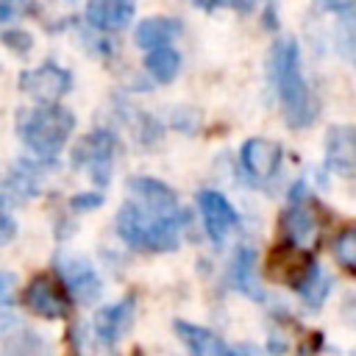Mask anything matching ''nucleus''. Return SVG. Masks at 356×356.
Segmentation results:
<instances>
[{"mask_svg":"<svg viewBox=\"0 0 356 356\" xmlns=\"http://www.w3.org/2000/svg\"><path fill=\"white\" fill-rule=\"evenodd\" d=\"M184 209L178 195L156 178L139 175L128 181V203L117 214V234L134 250L161 253L181 242Z\"/></svg>","mask_w":356,"mask_h":356,"instance_id":"1","label":"nucleus"},{"mask_svg":"<svg viewBox=\"0 0 356 356\" xmlns=\"http://www.w3.org/2000/svg\"><path fill=\"white\" fill-rule=\"evenodd\" d=\"M270 67H273L278 97H281V106H284L289 125L306 128L317 117V103H314L303 75H300L298 42L295 39H278L273 47V56H270Z\"/></svg>","mask_w":356,"mask_h":356,"instance_id":"2","label":"nucleus"},{"mask_svg":"<svg viewBox=\"0 0 356 356\" xmlns=\"http://www.w3.org/2000/svg\"><path fill=\"white\" fill-rule=\"evenodd\" d=\"M75 128L72 111H67L58 103H39L36 108H25L17 117V131L19 139L39 156V159H53L58 150L67 145L70 134Z\"/></svg>","mask_w":356,"mask_h":356,"instance_id":"3","label":"nucleus"},{"mask_svg":"<svg viewBox=\"0 0 356 356\" xmlns=\"http://www.w3.org/2000/svg\"><path fill=\"white\" fill-rule=\"evenodd\" d=\"M114 153H117V136L106 128H97L92 134H86L75 150H72V164L78 170H83L97 186H106L111 181V170H114Z\"/></svg>","mask_w":356,"mask_h":356,"instance_id":"4","label":"nucleus"},{"mask_svg":"<svg viewBox=\"0 0 356 356\" xmlns=\"http://www.w3.org/2000/svg\"><path fill=\"white\" fill-rule=\"evenodd\" d=\"M56 270H58V278L61 284L67 286V292L78 300V303H92L100 298V278L95 273V267L81 259V256H58L56 259Z\"/></svg>","mask_w":356,"mask_h":356,"instance_id":"5","label":"nucleus"},{"mask_svg":"<svg viewBox=\"0 0 356 356\" xmlns=\"http://www.w3.org/2000/svg\"><path fill=\"white\" fill-rule=\"evenodd\" d=\"M284 231L289 236V242L300 245V248H312L320 239V217L317 211L306 203V192L303 184L295 186L289 209L284 211Z\"/></svg>","mask_w":356,"mask_h":356,"instance_id":"6","label":"nucleus"},{"mask_svg":"<svg viewBox=\"0 0 356 356\" xmlns=\"http://www.w3.org/2000/svg\"><path fill=\"white\" fill-rule=\"evenodd\" d=\"M70 83H72V81H70V72L61 70V67L53 64V61H47V64H42V67L28 70V72L19 75V89H22L25 95H31L33 100H39V103H56L58 97L67 95Z\"/></svg>","mask_w":356,"mask_h":356,"instance_id":"7","label":"nucleus"},{"mask_svg":"<svg viewBox=\"0 0 356 356\" xmlns=\"http://www.w3.org/2000/svg\"><path fill=\"white\" fill-rule=\"evenodd\" d=\"M197 206H200V217L206 225V234L214 245H222V239L231 234V228L236 225V211L234 206L214 189H203L197 195Z\"/></svg>","mask_w":356,"mask_h":356,"instance_id":"8","label":"nucleus"},{"mask_svg":"<svg viewBox=\"0 0 356 356\" xmlns=\"http://www.w3.org/2000/svg\"><path fill=\"white\" fill-rule=\"evenodd\" d=\"M325 167L342 178L356 172V131L350 125H334L325 136Z\"/></svg>","mask_w":356,"mask_h":356,"instance_id":"9","label":"nucleus"},{"mask_svg":"<svg viewBox=\"0 0 356 356\" xmlns=\"http://www.w3.org/2000/svg\"><path fill=\"white\" fill-rule=\"evenodd\" d=\"M134 306H136L134 298H122V300H117L111 306H103L95 314V320H92V334L106 348H111L131 328V323H134Z\"/></svg>","mask_w":356,"mask_h":356,"instance_id":"10","label":"nucleus"},{"mask_svg":"<svg viewBox=\"0 0 356 356\" xmlns=\"http://www.w3.org/2000/svg\"><path fill=\"white\" fill-rule=\"evenodd\" d=\"M22 300H25V306H28L33 314H39V317H44V320H58V317L67 314V300H64L61 289H58L47 275H36V278L25 286Z\"/></svg>","mask_w":356,"mask_h":356,"instance_id":"11","label":"nucleus"},{"mask_svg":"<svg viewBox=\"0 0 356 356\" xmlns=\"http://www.w3.org/2000/svg\"><path fill=\"white\" fill-rule=\"evenodd\" d=\"M239 161L250 178L264 181V178L275 175V170L281 164V147L267 139H248L239 150Z\"/></svg>","mask_w":356,"mask_h":356,"instance_id":"12","label":"nucleus"},{"mask_svg":"<svg viewBox=\"0 0 356 356\" xmlns=\"http://www.w3.org/2000/svg\"><path fill=\"white\" fill-rule=\"evenodd\" d=\"M136 0H89L86 19L97 31H120L131 22Z\"/></svg>","mask_w":356,"mask_h":356,"instance_id":"13","label":"nucleus"},{"mask_svg":"<svg viewBox=\"0 0 356 356\" xmlns=\"http://www.w3.org/2000/svg\"><path fill=\"white\" fill-rule=\"evenodd\" d=\"M175 334L184 339L189 356H236L225 348V342L211 334L209 328H200V325H192V323H184L178 320L175 323Z\"/></svg>","mask_w":356,"mask_h":356,"instance_id":"14","label":"nucleus"},{"mask_svg":"<svg viewBox=\"0 0 356 356\" xmlns=\"http://www.w3.org/2000/svg\"><path fill=\"white\" fill-rule=\"evenodd\" d=\"M178 31H181V22L172 17H147L136 25L134 42L145 50H156V47H167V42L178 36Z\"/></svg>","mask_w":356,"mask_h":356,"instance_id":"15","label":"nucleus"},{"mask_svg":"<svg viewBox=\"0 0 356 356\" xmlns=\"http://www.w3.org/2000/svg\"><path fill=\"white\" fill-rule=\"evenodd\" d=\"M231 281L239 292H245L253 300H264V289L256 278V253L253 248H239L231 264Z\"/></svg>","mask_w":356,"mask_h":356,"instance_id":"16","label":"nucleus"},{"mask_svg":"<svg viewBox=\"0 0 356 356\" xmlns=\"http://www.w3.org/2000/svg\"><path fill=\"white\" fill-rule=\"evenodd\" d=\"M295 286H298V295L303 298V303H306L309 309H320L323 300H325L328 292H331V275H328L317 261H312L309 270L298 278Z\"/></svg>","mask_w":356,"mask_h":356,"instance_id":"17","label":"nucleus"},{"mask_svg":"<svg viewBox=\"0 0 356 356\" xmlns=\"http://www.w3.org/2000/svg\"><path fill=\"white\" fill-rule=\"evenodd\" d=\"M312 261H314L312 256L295 253V250L284 248V250H275V253H273V261H270L267 270H270V275H273L275 281H295V284H298V278L309 270Z\"/></svg>","mask_w":356,"mask_h":356,"instance_id":"18","label":"nucleus"},{"mask_svg":"<svg viewBox=\"0 0 356 356\" xmlns=\"http://www.w3.org/2000/svg\"><path fill=\"white\" fill-rule=\"evenodd\" d=\"M0 356H53V348L36 331H17L3 342Z\"/></svg>","mask_w":356,"mask_h":356,"instance_id":"19","label":"nucleus"},{"mask_svg":"<svg viewBox=\"0 0 356 356\" xmlns=\"http://www.w3.org/2000/svg\"><path fill=\"white\" fill-rule=\"evenodd\" d=\"M178 67H181V56L172 47H156V50H147L145 56V70L159 83H170L178 75Z\"/></svg>","mask_w":356,"mask_h":356,"instance_id":"20","label":"nucleus"},{"mask_svg":"<svg viewBox=\"0 0 356 356\" xmlns=\"http://www.w3.org/2000/svg\"><path fill=\"white\" fill-rule=\"evenodd\" d=\"M334 256L345 270H356V228H342L334 239Z\"/></svg>","mask_w":356,"mask_h":356,"instance_id":"21","label":"nucleus"},{"mask_svg":"<svg viewBox=\"0 0 356 356\" xmlns=\"http://www.w3.org/2000/svg\"><path fill=\"white\" fill-rule=\"evenodd\" d=\"M103 203V195L100 192H81L70 200V209L72 211H89V209H97Z\"/></svg>","mask_w":356,"mask_h":356,"instance_id":"22","label":"nucleus"},{"mask_svg":"<svg viewBox=\"0 0 356 356\" xmlns=\"http://www.w3.org/2000/svg\"><path fill=\"white\" fill-rule=\"evenodd\" d=\"M31 0H0V22H8L19 14H25Z\"/></svg>","mask_w":356,"mask_h":356,"instance_id":"23","label":"nucleus"},{"mask_svg":"<svg viewBox=\"0 0 356 356\" xmlns=\"http://www.w3.org/2000/svg\"><path fill=\"white\" fill-rule=\"evenodd\" d=\"M317 3L339 17H353V0H317Z\"/></svg>","mask_w":356,"mask_h":356,"instance_id":"24","label":"nucleus"},{"mask_svg":"<svg viewBox=\"0 0 356 356\" xmlns=\"http://www.w3.org/2000/svg\"><path fill=\"white\" fill-rule=\"evenodd\" d=\"M3 42L11 44V47L19 50V53L31 47V36H28V33H19V31H6V33H3Z\"/></svg>","mask_w":356,"mask_h":356,"instance_id":"25","label":"nucleus"},{"mask_svg":"<svg viewBox=\"0 0 356 356\" xmlns=\"http://www.w3.org/2000/svg\"><path fill=\"white\" fill-rule=\"evenodd\" d=\"M14 234H17V225H14V220H11L6 211H0V245L11 242V239H14Z\"/></svg>","mask_w":356,"mask_h":356,"instance_id":"26","label":"nucleus"},{"mask_svg":"<svg viewBox=\"0 0 356 356\" xmlns=\"http://www.w3.org/2000/svg\"><path fill=\"white\" fill-rule=\"evenodd\" d=\"M11 286H14V275L3 273V275H0V300H8V295H11Z\"/></svg>","mask_w":356,"mask_h":356,"instance_id":"27","label":"nucleus"},{"mask_svg":"<svg viewBox=\"0 0 356 356\" xmlns=\"http://www.w3.org/2000/svg\"><path fill=\"white\" fill-rule=\"evenodd\" d=\"M189 3L197 6V8H203V11H214V8L225 6V0H189Z\"/></svg>","mask_w":356,"mask_h":356,"instance_id":"28","label":"nucleus"}]
</instances>
